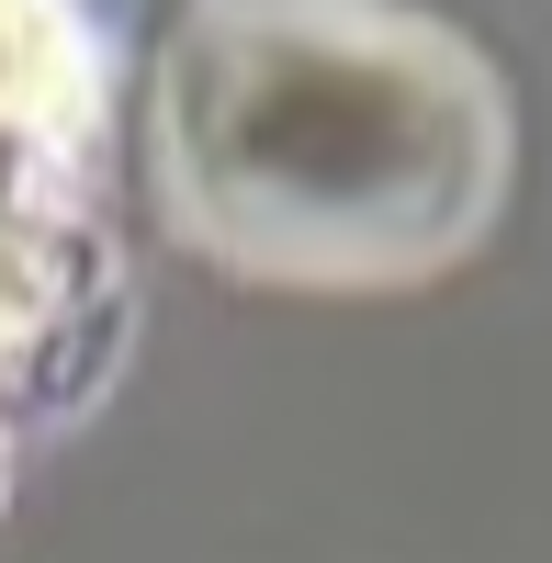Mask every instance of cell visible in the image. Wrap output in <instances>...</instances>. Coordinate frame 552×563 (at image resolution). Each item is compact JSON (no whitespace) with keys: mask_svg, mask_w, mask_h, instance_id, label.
<instances>
[{"mask_svg":"<svg viewBox=\"0 0 552 563\" xmlns=\"http://www.w3.org/2000/svg\"><path fill=\"white\" fill-rule=\"evenodd\" d=\"M496 169L485 68L361 0H203L169 68V192L249 271H429L485 225Z\"/></svg>","mask_w":552,"mask_h":563,"instance_id":"1","label":"cell"},{"mask_svg":"<svg viewBox=\"0 0 552 563\" xmlns=\"http://www.w3.org/2000/svg\"><path fill=\"white\" fill-rule=\"evenodd\" d=\"M102 113L90 23L68 0H0V147H79Z\"/></svg>","mask_w":552,"mask_h":563,"instance_id":"2","label":"cell"},{"mask_svg":"<svg viewBox=\"0 0 552 563\" xmlns=\"http://www.w3.org/2000/svg\"><path fill=\"white\" fill-rule=\"evenodd\" d=\"M45 316H57V238H45V214H23L12 169H0V372L23 361Z\"/></svg>","mask_w":552,"mask_h":563,"instance_id":"3","label":"cell"}]
</instances>
